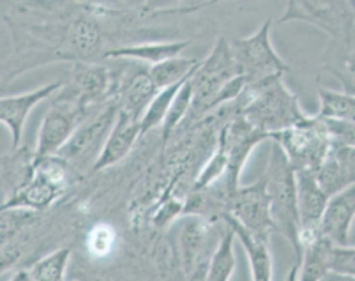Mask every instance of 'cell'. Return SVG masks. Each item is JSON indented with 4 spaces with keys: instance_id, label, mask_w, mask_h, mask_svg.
Instances as JSON below:
<instances>
[{
    "instance_id": "21",
    "label": "cell",
    "mask_w": 355,
    "mask_h": 281,
    "mask_svg": "<svg viewBox=\"0 0 355 281\" xmlns=\"http://www.w3.org/2000/svg\"><path fill=\"white\" fill-rule=\"evenodd\" d=\"M235 237L234 230L227 225V232L221 235L214 253L211 255V262L207 267L205 281H230L234 276L237 258H235Z\"/></svg>"
},
{
    "instance_id": "20",
    "label": "cell",
    "mask_w": 355,
    "mask_h": 281,
    "mask_svg": "<svg viewBox=\"0 0 355 281\" xmlns=\"http://www.w3.org/2000/svg\"><path fill=\"white\" fill-rule=\"evenodd\" d=\"M225 223L234 230L235 237L246 251L248 262H250L251 281H272V255L269 250V242L254 239L244 228L239 227L230 216L225 218Z\"/></svg>"
},
{
    "instance_id": "35",
    "label": "cell",
    "mask_w": 355,
    "mask_h": 281,
    "mask_svg": "<svg viewBox=\"0 0 355 281\" xmlns=\"http://www.w3.org/2000/svg\"><path fill=\"white\" fill-rule=\"evenodd\" d=\"M286 281H299V262L295 260V264L290 269L288 276H286Z\"/></svg>"
},
{
    "instance_id": "29",
    "label": "cell",
    "mask_w": 355,
    "mask_h": 281,
    "mask_svg": "<svg viewBox=\"0 0 355 281\" xmlns=\"http://www.w3.org/2000/svg\"><path fill=\"white\" fill-rule=\"evenodd\" d=\"M324 119V117H322ZM331 140L334 145H355V124L354 122L334 121V119H324Z\"/></svg>"
},
{
    "instance_id": "22",
    "label": "cell",
    "mask_w": 355,
    "mask_h": 281,
    "mask_svg": "<svg viewBox=\"0 0 355 281\" xmlns=\"http://www.w3.org/2000/svg\"><path fill=\"white\" fill-rule=\"evenodd\" d=\"M200 62H202L200 57H182V55H179V57H173V59L148 66V74H150V78H153L157 90H161L189 76L198 67Z\"/></svg>"
},
{
    "instance_id": "15",
    "label": "cell",
    "mask_w": 355,
    "mask_h": 281,
    "mask_svg": "<svg viewBox=\"0 0 355 281\" xmlns=\"http://www.w3.org/2000/svg\"><path fill=\"white\" fill-rule=\"evenodd\" d=\"M297 173V205L301 218V235L320 230V221L331 196L322 189L315 172Z\"/></svg>"
},
{
    "instance_id": "13",
    "label": "cell",
    "mask_w": 355,
    "mask_h": 281,
    "mask_svg": "<svg viewBox=\"0 0 355 281\" xmlns=\"http://www.w3.org/2000/svg\"><path fill=\"white\" fill-rule=\"evenodd\" d=\"M355 219V184L329 198L320 221V234L332 246H348Z\"/></svg>"
},
{
    "instance_id": "12",
    "label": "cell",
    "mask_w": 355,
    "mask_h": 281,
    "mask_svg": "<svg viewBox=\"0 0 355 281\" xmlns=\"http://www.w3.org/2000/svg\"><path fill=\"white\" fill-rule=\"evenodd\" d=\"M62 82L64 80H57V82L46 83V85L31 90V92L0 98V124H4L8 128L9 135H11L12 151L21 145L25 124H27V119L32 110H34V106L53 96L62 87Z\"/></svg>"
},
{
    "instance_id": "33",
    "label": "cell",
    "mask_w": 355,
    "mask_h": 281,
    "mask_svg": "<svg viewBox=\"0 0 355 281\" xmlns=\"http://www.w3.org/2000/svg\"><path fill=\"white\" fill-rule=\"evenodd\" d=\"M9 281H34V280H32L31 271H28V269H20V271H16L15 276H12Z\"/></svg>"
},
{
    "instance_id": "23",
    "label": "cell",
    "mask_w": 355,
    "mask_h": 281,
    "mask_svg": "<svg viewBox=\"0 0 355 281\" xmlns=\"http://www.w3.org/2000/svg\"><path fill=\"white\" fill-rule=\"evenodd\" d=\"M193 73H195V71H193ZM191 74H189V76H191ZM189 76H186V78L180 80V82L173 83V85H168L164 87V89L157 90V94L153 98L150 105H148L147 110H145L144 117H141V122H140L141 137H145V135L154 131V129L161 128V124H163L164 117H166L168 114V110H170L173 99H175L177 92H179L182 83L186 82Z\"/></svg>"
},
{
    "instance_id": "32",
    "label": "cell",
    "mask_w": 355,
    "mask_h": 281,
    "mask_svg": "<svg viewBox=\"0 0 355 281\" xmlns=\"http://www.w3.org/2000/svg\"><path fill=\"white\" fill-rule=\"evenodd\" d=\"M180 0H147V11L148 12H159L172 9L173 4H177Z\"/></svg>"
},
{
    "instance_id": "8",
    "label": "cell",
    "mask_w": 355,
    "mask_h": 281,
    "mask_svg": "<svg viewBox=\"0 0 355 281\" xmlns=\"http://www.w3.org/2000/svg\"><path fill=\"white\" fill-rule=\"evenodd\" d=\"M272 18H267L254 34L230 41L237 71L250 83L263 80L272 74H286L290 66L277 55L270 41Z\"/></svg>"
},
{
    "instance_id": "17",
    "label": "cell",
    "mask_w": 355,
    "mask_h": 281,
    "mask_svg": "<svg viewBox=\"0 0 355 281\" xmlns=\"http://www.w3.org/2000/svg\"><path fill=\"white\" fill-rule=\"evenodd\" d=\"M34 160L35 153H32L27 145H20L9 154L0 156V207L21 184L27 182Z\"/></svg>"
},
{
    "instance_id": "5",
    "label": "cell",
    "mask_w": 355,
    "mask_h": 281,
    "mask_svg": "<svg viewBox=\"0 0 355 281\" xmlns=\"http://www.w3.org/2000/svg\"><path fill=\"white\" fill-rule=\"evenodd\" d=\"M69 170L71 164L59 156L35 157L28 180L9 196L2 207L28 209L41 214L66 193Z\"/></svg>"
},
{
    "instance_id": "6",
    "label": "cell",
    "mask_w": 355,
    "mask_h": 281,
    "mask_svg": "<svg viewBox=\"0 0 355 281\" xmlns=\"http://www.w3.org/2000/svg\"><path fill=\"white\" fill-rule=\"evenodd\" d=\"M270 142L279 145L295 172H316L332 148L331 135L320 115H308L306 121L270 135Z\"/></svg>"
},
{
    "instance_id": "28",
    "label": "cell",
    "mask_w": 355,
    "mask_h": 281,
    "mask_svg": "<svg viewBox=\"0 0 355 281\" xmlns=\"http://www.w3.org/2000/svg\"><path fill=\"white\" fill-rule=\"evenodd\" d=\"M331 273L355 278V246H332Z\"/></svg>"
},
{
    "instance_id": "18",
    "label": "cell",
    "mask_w": 355,
    "mask_h": 281,
    "mask_svg": "<svg viewBox=\"0 0 355 281\" xmlns=\"http://www.w3.org/2000/svg\"><path fill=\"white\" fill-rule=\"evenodd\" d=\"M191 44V40H170V41H145V43L129 44L110 51L108 59L138 60L147 66H154L163 60L173 59L182 55V51ZM106 59V60H108Z\"/></svg>"
},
{
    "instance_id": "30",
    "label": "cell",
    "mask_w": 355,
    "mask_h": 281,
    "mask_svg": "<svg viewBox=\"0 0 355 281\" xmlns=\"http://www.w3.org/2000/svg\"><path fill=\"white\" fill-rule=\"evenodd\" d=\"M74 2L110 9V11H147V0H74Z\"/></svg>"
},
{
    "instance_id": "7",
    "label": "cell",
    "mask_w": 355,
    "mask_h": 281,
    "mask_svg": "<svg viewBox=\"0 0 355 281\" xmlns=\"http://www.w3.org/2000/svg\"><path fill=\"white\" fill-rule=\"evenodd\" d=\"M277 22H306L327 32L331 41H350L355 35L352 0H286L285 12Z\"/></svg>"
},
{
    "instance_id": "9",
    "label": "cell",
    "mask_w": 355,
    "mask_h": 281,
    "mask_svg": "<svg viewBox=\"0 0 355 281\" xmlns=\"http://www.w3.org/2000/svg\"><path fill=\"white\" fill-rule=\"evenodd\" d=\"M92 114L94 112H89L80 103L57 90L53 94L50 108L41 122L37 145L34 151L35 157L55 156L62 148V145L69 140L71 135L76 131V128Z\"/></svg>"
},
{
    "instance_id": "16",
    "label": "cell",
    "mask_w": 355,
    "mask_h": 281,
    "mask_svg": "<svg viewBox=\"0 0 355 281\" xmlns=\"http://www.w3.org/2000/svg\"><path fill=\"white\" fill-rule=\"evenodd\" d=\"M332 244L318 232L301 235L299 262V281H324L331 273Z\"/></svg>"
},
{
    "instance_id": "10",
    "label": "cell",
    "mask_w": 355,
    "mask_h": 281,
    "mask_svg": "<svg viewBox=\"0 0 355 281\" xmlns=\"http://www.w3.org/2000/svg\"><path fill=\"white\" fill-rule=\"evenodd\" d=\"M117 115L119 103L117 99H112L108 105H105L90 117H87L55 156H60L71 167L85 163L92 157L98 160L103 145H105L110 131L117 121Z\"/></svg>"
},
{
    "instance_id": "4",
    "label": "cell",
    "mask_w": 355,
    "mask_h": 281,
    "mask_svg": "<svg viewBox=\"0 0 355 281\" xmlns=\"http://www.w3.org/2000/svg\"><path fill=\"white\" fill-rule=\"evenodd\" d=\"M237 74V64L232 53L230 41L227 37H218L207 59H202L200 66L193 73V103L182 124H195L200 119L212 114L214 110L221 108L219 94L223 87Z\"/></svg>"
},
{
    "instance_id": "19",
    "label": "cell",
    "mask_w": 355,
    "mask_h": 281,
    "mask_svg": "<svg viewBox=\"0 0 355 281\" xmlns=\"http://www.w3.org/2000/svg\"><path fill=\"white\" fill-rule=\"evenodd\" d=\"M320 67L341 83L343 92L355 94V35L350 41H331Z\"/></svg>"
},
{
    "instance_id": "11",
    "label": "cell",
    "mask_w": 355,
    "mask_h": 281,
    "mask_svg": "<svg viewBox=\"0 0 355 281\" xmlns=\"http://www.w3.org/2000/svg\"><path fill=\"white\" fill-rule=\"evenodd\" d=\"M228 216L254 239L269 242L276 227L270 214V198L263 176L248 186L237 187Z\"/></svg>"
},
{
    "instance_id": "14",
    "label": "cell",
    "mask_w": 355,
    "mask_h": 281,
    "mask_svg": "<svg viewBox=\"0 0 355 281\" xmlns=\"http://www.w3.org/2000/svg\"><path fill=\"white\" fill-rule=\"evenodd\" d=\"M140 122V119L133 117V115L129 114H124V112L119 110L117 121H115L114 128L110 131L98 160L92 164V170H94V172H101V170L114 167V164H117L119 161L124 160V157L133 151L137 142L141 138Z\"/></svg>"
},
{
    "instance_id": "24",
    "label": "cell",
    "mask_w": 355,
    "mask_h": 281,
    "mask_svg": "<svg viewBox=\"0 0 355 281\" xmlns=\"http://www.w3.org/2000/svg\"><path fill=\"white\" fill-rule=\"evenodd\" d=\"M318 98H320V112L316 115L355 124V94L318 89Z\"/></svg>"
},
{
    "instance_id": "27",
    "label": "cell",
    "mask_w": 355,
    "mask_h": 281,
    "mask_svg": "<svg viewBox=\"0 0 355 281\" xmlns=\"http://www.w3.org/2000/svg\"><path fill=\"white\" fill-rule=\"evenodd\" d=\"M71 250L69 248H59L53 253L40 258L32 264L31 271L34 281H66L67 264H69Z\"/></svg>"
},
{
    "instance_id": "25",
    "label": "cell",
    "mask_w": 355,
    "mask_h": 281,
    "mask_svg": "<svg viewBox=\"0 0 355 281\" xmlns=\"http://www.w3.org/2000/svg\"><path fill=\"white\" fill-rule=\"evenodd\" d=\"M40 219V212L28 209L0 207V246L20 237Z\"/></svg>"
},
{
    "instance_id": "31",
    "label": "cell",
    "mask_w": 355,
    "mask_h": 281,
    "mask_svg": "<svg viewBox=\"0 0 355 281\" xmlns=\"http://www.w3.org/2000/svg\"><path fill=\"white\" fill-rule=\"evenodd\" d=\"M24 242H20L18 239L8 242L4 246H0V274L4 273V271L11 269L16 262L24 257Z\"/></svg>"
},
{
    "instance_id": "26",
    "label": "cell",
    "mask_w": 355,
    "mask_h": 281,
    "mask_svg": "<svg viewBox=\"0 0 355 281\" xmlns=\"http://www.w3.org/2000/svg\"><path fill=\"white\" fill-rule=\"evenodd\" d=\"M191 76L182 83L180 90L177 92L175 99H173L172 106H170V110H168V114L166 117H164L163 124H161V137H163V142H166L168 138L172 137L177 129H179V126L186 121V117H188L189 108H191V103H193Z\"/></svg>"
},
{
    "instance_id": "3",
    "label": "cell",
    "mask_w": 355,
    "mask_h": 281,
    "mask_svg": "<svg viewBox=\"0 0 355 281\" xmlns=\"http://www.w3.org/2000/svg\"><path fill=\"white\" fill-rule=\"evenodd\" d=\"M270 198V214L277 234L285 235L295 257L301 253V218L297 205V173L279 145L272 142L267 170L263 173Z\"/></svg>"
},
{
    "instance_id": "2",
    "label": "cell",
    "mask_w": 355,
    "mask_h": 281,
    "mask_svg": "<svg viewBox=\"0 0 355 281\" xmlns=\"http://www.w3.org/2000/svg\"><path fill=\"white\" fill-rule=\"evenodd\" d=\"M285 74H272L263 80L250 83L235 99L237 112L250 124L270 135L306 121L308 114L302 110L301 101L283 82Z\"/></svg>"
},
{
    "instance_id": "1",
    "label": "cell",
    "mask_w": 355,
    "mask_h": 281,
    "mask_svg": "<svg viewBox=\"0 0 355 281\" xmlns=\"http://www.w3.org/2000/svg\"><path fill=\"white\" fill-rule=\"evenodd\" d=\"M147 11H110L74 0H21L4 15L12 51L0 62V90L48 64H98L129 44L172 37Z\"/></svg>"
},
{
    "instance_id": "34",
    "label": "cell",
    "mask_w": 355,
    "mask_h": 281,
    "mask_svg": "<svg viewBox=\"0 0 355 281\" xmlns=\"http://www.w3.org/2000/svg\"><path fill=\"white\" fill-rule=\"evenodd\" d=\"M324 281H355V278L341 276V274H336V273H329L327 276L324 278Z\"/></svg>"
}]
</instances>
